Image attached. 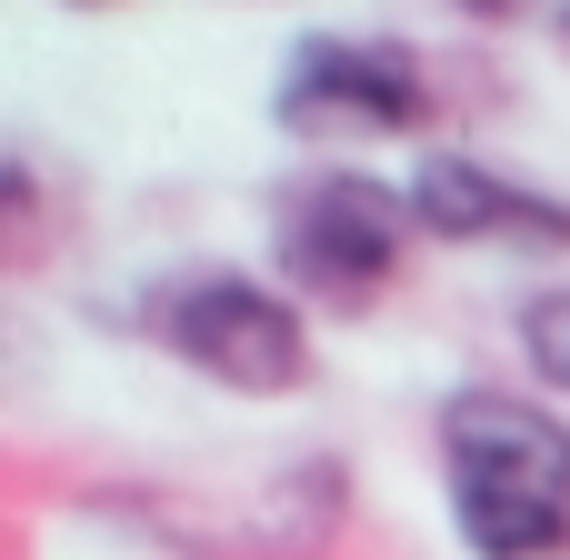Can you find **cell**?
I'll list each match as a JSON object with an SVG mask.
<instances>
[{
  "mask_svg": "<svg viewBox=\"0 0 570 560\" xmlns=\"http://www.w3.org/2000/svg\"><path fill=\"white\" fill-rule=\"evenodd\" d=\"M451 521L481 560H570V421L521 391H451Z\"/></svg>",
  "mask_w": 570,
  "mask_h": 560,
  "instance_id": "obj_1",
  "label": "cell"
},
{
  "mask_svg": "<svg viewBox=\"0 0 570 560\" xmlns=\"http://www.w3.org/2000/svg\"><path fill=\"white\" fill-rule=\"evenodd\" d=\"M411 230H421L411 220V190L401 180H371V170H341V160L281 180V200H271V261L311 301H371L401 271V240Z\"/></svg>",
  "mask_w": 570,
  "mask_h": 560,
  "instance_id": "obj_2",
  "label": "cell"
},
{
  "mask_svg": "<svg viewBox=\"0 0 570 560\" xmlns=\"http://www.w3.org/2000/svg\"><path fill=\"white\" fill-rule=\"evenodd\" d=\"M150 321H160V341H170L200 381H220V391H240V401H281V391L311 381V321H301V301L271 291V281L200 271V281H180Z\"/></svg>",
  "mask_w": 570,
  "mask_h": 560,
  "instance_id": "obj_3",
  "label": "cell"
},
{
  "mask_svg": "<svg viewBox=\"0 0 570 560\" xmlns=\"http://www.w3.org/2000/svg\"><path fill=\"white\" fill-rule=\"evenodd\" d=\"M271 120L281 130H381V140H401V130L441 120V90L401 40L311 30V40H291V60L271 80Z\"/></svg>",
  "mask_w": 570,
  "mask_h": 560,
  "instance_id": "obj_4",
  "label": "cell"
},
{
  "mask_svg": "<svg viewBox=\"0 0 570 560\" xmlns=\"http://www.w3.org/2000/svg\"><path fill=\"white\" fill-rule=\"evenodd\" d=\"M401 190H411L421 240H451V250H570V200L491 170L481 150H421Z\"/></svg>",
  "mask_w": 570,
  "mask_h": 560,
  "instance_id": "obj_5",
  "label": "cell"
},
{
  "mask_svg": "<svg viewBox=\"0 0 570 560\" xmlns=\"http://www.w3.org/2000/svg\"><path fill=\"white\" fill-rule=\"evenodd\" d=\"M521 361H531L541 391H561V401H570V281H551V291L521 301Z\"/></svg>",
  "mask_w": 570,
  "mask_h": 560,
  "instance_id": "obj_6",
  "label": "cell"
},
{
  "mask_svg": "<svg viewBox=\"0 0 570 560\" xmlns=\"http://www.w3.org/2000/svg\"><path fill=\"white\" fill-rule=\"evenodd\" d=\"M461 20H531V10H551V0H451Z\"/></svg>",
  "mask_w": 570,
  "mask_h": 560,
  "instance_id": "obj_7",
  "label": "cell"
},
{
  "mask_svg": "<svg viewBox=\"0 0 570 560\" xmlns=\"http://www.w3.org/2000/svg\"><path fill=\"white\" fill-rule=\"evenodd\" d=\"M561 40H570V0H561Z\"/></svg>",
  "mask_w": 570,
  "mask_h": 560,
  "instance_id": "obj_8",
  "label": "cell"
}]
</instances>
